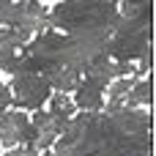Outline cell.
Wrapping results in <instances>:
<instances>
[{"mask_svg": "<svg viewBox=\"0 0 156 156\" xmlns=\"http://www.w3.org/2000/svg\"><path fill=\"white\" fill-rule=\"evenodd\" d=\"M22 58H25V52H19V49H3L0 47V69L5 74H19L22 71Z\"/></svg>", "mask_w": 156, "mask_h": 156, "instance_id": "obj_5", "label": "cell"}, {"mask_svg": "<svg viewBox=\"0 0 156 156\" xmlns=\"http://www.w3.org/2000/svg\"><path fill=\"white\" fill-rule=\"evenodd\" d=\"M30 33L25 30H16V27H0V47L3 49H19L25 52V47L30 44Z\"/></svg>", "mask_w": 156, "mask_h": 156, "instance_id": "obj_4", "label": "cell"}, {"mask_svg": "<svg viewBox=\"0 0 156 156\" xmlns=\"http://www.w3.org/2000/svg\"><path fill=\"white\" fill-rule=\"evenodd\" d=\"M11 99L16 101L19 110H33L38 112L49 96H52V85L44 74H36V71H25V74H14V85H11Z\"/></svg>", "mask_w": 156, "mask_h": 156, "instance_id": "obj_1", "label": "cell"}, {"mask_svg": "<svg viewBox=\"0 0 156 156\" xmlns=\"http://www.w3.org/2000/svg\"><path fill=\"white\" fill-rule=\"evenodd\" d=\"M30 3H41V0H30Z\"/></svg>", "mask_w": 156, "mask_h": 156, "instance_id": "obj_8", "label": "cell"}, {"mask_svg": "<svg viewBox=\"0 0 156 156\" xmlns=\"http://www.w3.org/2000/svg\"><path fill=\"white\" fill-rule=\"evenodd\" d=\"M154 99V85H151V77H137L134 85L129 88L126 99H123V107H132V110H140V107H148Z\"/></svg>", "mask_w": 156, "mask_h": 156, "instance_id": "obj_3", "label": "cell"}, {"mask_svg": "<svg viewBox=\"0 0 156 156\" xmlns=\"http://www.w3.org/2000/svg\"><path fill=\"white\" fill-rule=\"evenodd\" d=\"M3 156H36V154H33L30 148H25V145H19V148H8V151H5Z\"/></svg>", "mask_w": 156, "mask_h": 156, "instance_id": "obj_7", "label": "cell"}, {"mask_svg": "<svg viewBox=\"0 0 156 156\" xmlns=\"http://www.w3.org/2000/svg\"><path fill=\"white\" fill-rule=\"evenodd\" d=\"M8 104H11V90L0 82V115H3V112H8Z\"/></svg>", "mask_w": 156, "mask_h": 156, "instance_id": "obj_6", "label": "cell"}, {"mask_svg": "<svg viewBox=\"0 0 156 156\" xmlns=\"http://www.w3.org/2000/svg\"><path fill=\"white\" fill-rule=\"evenodd\" d=\"M30 143V115L27 112H3L0 115V145L19 148Z\"/></svg>", "mask_w": 156, "mask_h": 156, "instance_id": "obj_2", "label": "cell"}]
</instances>
